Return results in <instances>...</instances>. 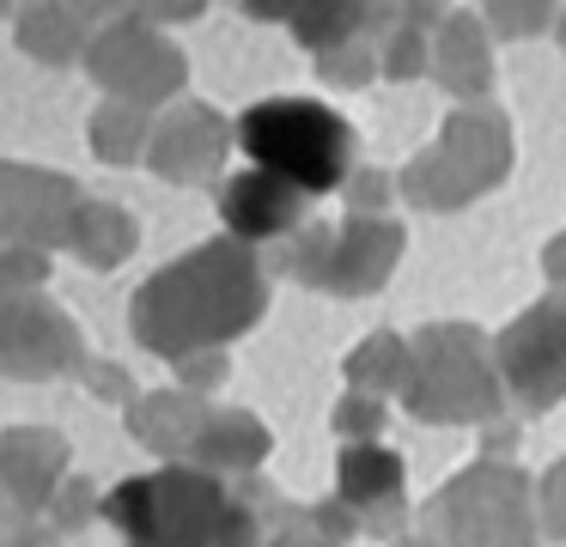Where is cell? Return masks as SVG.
Instances as JSON below:
<instances>
[{"label": "cell", "mask_w": 566, "mask_h": 547, "mask_svg": "<svg viewBox=\"0 0 566 547\" xmlns=\"http://www.w3.org/2000/svg\"><path fill=\"white\" fill-rule=\"evenodd\" d=\"M0 547H55V541H50V535H31V529H19L13 541H0Z\"/></svg>", "instance_id": "obj_6"}, {"label": "cell", "mask_w": 566, "mask_h": 547, "mask_svg": "<svg viewBox=\"0 0 566 547\" xmlns=\"http://www.w3.org/2000/svg\"><path fill=\"white\" fill-rule=\"evenodd\" d=\"M135 547H208V541H135Z\"/></svg>", "instance_id": "obj_8"}, {"label": "cell", "mask_w": 566, "mask_h": 547, "mask_svg": "<svg viewBox=\"0 0 566 547\" xmlns=\"http://www.w3.org/2000/svg\"><path fill=\"white\" fill-rule=\"evenodd\" d=\"M238 146L250 152L256 170L281 177L298 194H329L347 177V158H354L347 122L329 104H311V97H269V104L244 109Z\"/></svg>", "instance_id": "obj_1"}, {"label": "cell", "mask_w": 566, "mask_h": 547, "mask_svg": "<svg viewBox=\"0 0 566 547\" xmlns=\"http://www.w3.org/2000/svg\"><path fill=\"white\" fill-rule=\"evenodd\" d=\"M269 547H335V541H317V535H281V541H269Z\"/></svg>", "instance_id": "obj_7"}, {"label": "cell", "mask_w": 566, "mask_h": 547, "mask_svg": "<svg viewBox=\"0 0 566 547\" xmlns=\"http://www.w3.org/2000/svg\"><path fill=\"white\" fill-rule=\"evenodd\" d=\"M298 201H305V194L286 189L281 177L244 170L238 182H226V225H232L238 238H274V231H286L298 219Z\"/></svg>", "instance_id": "obj_4"}, {"label": "cell", "mask_w": 566, "mask_h": 547, "mask_svg": "<svg viewBox=\"0 0 566 547\" xmlns=\"http://www.w3.org/2000/svg\"><path fill=\"white\" fill-rule=\"evenodd\" d=\"M444 547H530L536 523L517 474H469L444 493Z\"/></svg>", "instance_id": "obj_3"}, {"label": "cell", "mask_w": 566, "mask_h": 547, "mask_svg": "<svg viewBox=\"0 0 566 547\" xmlns=\"http://www.w3.org/2000/svg\"><path fill=\"white\" fill-rule=\"evenodd\" d=\"M342 493L354 505H378V498H396L402 493V456L384 444H354L342 456Z\"/></svg>", "instance_id": "obj_5"}, {"label": "cell", "mask_w": 566, "mask_h": 547, "mask_svg": "<svg viewBox=\"0 0 566 547\" xmlns=\"http://www.w3.org/2000/svg\"><path fill=\"white\" fill-rule=\"evenodd\" d=\"M220 511H226V493L189 462L159 469V474H135V481H123L104 498V517L128 541H208Z\"/></svg>", "instance_id": "obj_2"}]
</instances>
